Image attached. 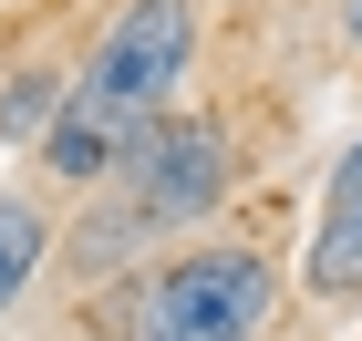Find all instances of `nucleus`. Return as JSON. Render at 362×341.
Wrapping results in <instances>:
<instances>
[{
    "label": "nucleus",
    "mask_w": 362,
    "mask_h": 341,
    "mask_svg": "<svg viewBox=\"0 0 362 341\" xmlns=\"http://www.w3.org/2000/svg\"><path fill=\"white\" fill-rule=\"evenodd\" d=\"M42 258H52V217H42L31 197H0V311L31 289V269H42Z\"/></svg>",
    "instance_id": "39448f33"
},
{
    "label": "nucleus",
    "mask_w": 362,
    "mask_h": 341,
    "mask_svg": "<svg viewBox=\"0 0 362 341\" xmlns=\"http://www.w3.org/2000/svg\"><path fill=\"white\" fill-rule=\"evenodd\" d=\"M187 62H197V0H135V11H114L104 52L62 83V114L42 124V166L62 186H104L114 155L166 114Z\"/></svg>",
    "instance_id": "f257e3e1"
},
{
    "label": "nucleus",
    "mask_w": 362,
    "mask_h": 341,
    "mask_svg": "<svg viewBox=\"0 0 362 341\" xmlns=\"http://www.w3.org/2000/svg\"><path fill=\"white\" fill-rule=\"evenodd\" d=\"M300 280L321 289V300H362V145L341 155L332 197H321V227H310V258Z\"/></svg>",
    "instance_id": "20e7f679"
},
{
    "label": "nucleus",
    "mask_w": 362,
    "mask_h": 341,
    "mask_svg": "<svg viewBox=\"0 0 362 341\" xmlns=\"http://www.w3.org/2000/svg\"><path fill=\"white\" fill-rule=\"evenodd\" d=\"M62 114V83H11L0 93V135H21V124H52Z\"/></svg>",
    "instance_id": "423d86ee"
},
{
    "label": "nucleus",
    "mask_w": 362,
    "mask_h": 341,
    "mask_svg": "<svg viewBox=\"0 0 362 341\" xmlns=\"http://www.w3.org/2000/svg\"><path fill=\"white\" fill-rule=\"evenodd\" d=\"M114 176H124V217L135 227H197L207 207L228 197V145H218V124H145L124 155H114Z\"/></svg>",
    "instance_id": "7ed1b4c3"
},
{
    "label": "nucleus",
    "mask_w": 362,
    "mask_h": 341,
    "mask_svg": "<svg viewBox=\"0 0 362 341\" xmlns=\"http://www.w3.org/2000/svg\"><path fill=\"white\" fill-rule=\"evenodd\" d=\"M269 258L259 249H187L166 280L145 289L135 341H259L269 321Z\"/></svg>",
    "instance_id": "f03ea898"
}]
</instances>
